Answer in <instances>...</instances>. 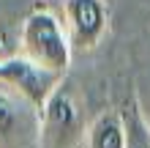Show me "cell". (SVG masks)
Returning <instances> with one entry per match:
<instances>
[{
    "label": "cell",
    "mask_w": 150,
    "mask_h": 148,
    "mask_svg": "<svg viewBox=\"0 0 150 148\" xmlns=\"http://www.w3.org/2000/svg\"><path fill=\"white\" fill-rule=\"evenodd\" d=\"M19 55L52 74L68 77L74 49L63 28V19L49 8L30 11L19 25Z\"/></svg>",
    "instance_id": "1"
},
{
    "label": "cell",
    "mask_w": 150,
    "mask_h": 148,
    "mask_svg": "<svg viewBox=\"0 0 150 148\" xmlns=\"http://www.w3.org/2000/svg\"><path fill=\"white\" fill-rule=\"evenodd\" d=\"M85 124V102L79 96L76 85L68 80L57 85L49 96L47 107L41 110V145L38 148H85L87 145Z\"/></svg>",
    "instance_id": "2"
},
{
    "label": "cell",
    "mask_w": 150,
    "mask_h": 148,
    "mask_svg": "<svg viewBox=\"0 0 150 148\" xmlns=\"http://www.w3.org/2000/svg\"><path fill=\"white\" fill-rule=\"evenodd\" d=\"M41 110L19 91L0 82V148H38Z\"/></svg>",
    "instance_id": "3"
},
{
    "label": "cell",
    "mask_w": 150,
    "mask_h": 148,
    "mask_svg": "<svg viewBox=\"0 0 150 148\" xmlns=\"http://www.w3.org/2000/svg\"><path fill=\"white\" fill-rule=\"evenodd\" d=\"M63 28L74 52H93L109 22L107 0H63Z\"/></svg>",
    "instance_id": "4"
},
{
    "label": "cell",
    "mask_w": 150,
    "mask_h": 148,
    "mask_svg": "<svg viewBox=\"0 0 150 148\" xmlns=\"http://www.w3.org/2000/svg\"><path fill=\"white\" fill-rule=\"evenodd\" d=\"M63 80L66 77L52 74V71H47V69L36 66L33 60L22 58L19 52L0 60V82H6V85H11L14 91H19L22 96L28 102H33L38 110L47 107L49 96L57 91V85Z\"/></svg>",
    "instance_id": "5"
},
{
    "label": "cell",
    "mask_w": 150,
    "mask_h": 148,
    "mask_svg": "<svg viewBox=\"0 0 150 148\" xmlns=\"http://www.w3.org/2000/svg\"><path fill=\"white\" fill-rule=\"evenodd\" d=\"M85 148H126V121L123 110H104L90 121Z\"/></svg>",
    "instance_id": "6"
},
{
    "label": "cell",
    "mask_w": 150,
    "mask_h": 148,
    "mask_svg": "<svg viewBox=\"0 0 150 148\" xmlns=\"http://www.w3.org/2000/svg\"><path fill=\"white\" fill-rule=\"evenodd\" d=\"M123 121H126V148H150V129L142 118L137 96L123 107Z\"/></svg>",
    "instance_id": "7"
},
{
    "label": "cell",
    "mask_w": 150,
    "mask_h": 148,
    "mask_svg": "<svg viewBox=\"0 0 150 148\" xmlns=\"http://www.w3.org/2000/svg\"><path fill=\"white\" fill-rule=\"evenodd\" d=\"M137 102H139V110H142L145 124H147V129H150V102H142V99H139V93H137Z\"/></svg>",
    "instance_id": "8"
},
{
    "label": "cell",
    "mask_w": 150,
    "mask_h": 148,
    "mask_svg": "<svg viewBox=\"0 0 150 148\" xmlns=\"http://www.w3.org/2000/svg\"><path fill=\"white\" fill-rule=\"evenodd\" d=\"M3 58H8V55H6V47H3V39H0V60Z\"/></svg>",
    "instance_id": "9"
}]
</instances>
